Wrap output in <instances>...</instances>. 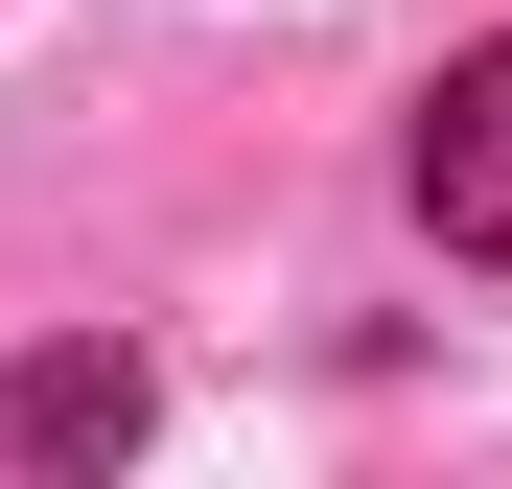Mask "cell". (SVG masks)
I'll list each match as a JSON object with an SVG mask.
<instances>
[{
    "label": "cell",
    "instance_id": "obj_2",
    "mask_svg": "<svg viewBox=\"0 0 512 489\" xmlns=\"http://www.w3.org/2000/svg\"><path fill=\"white\" fill-rule=\"evenodd\" d=\"M0 443H24V466H117L140 443V373L117 350H24V373H0Z\"/></svg>",
    "mask_w": 512,
    "mask_h": 489
},
{
    "label": "cell",
    "instance_id": "obj_1",
    "mask_svg": "<svg viewBox=\"0 0 512 489\" xmlns=\"http://www.w3.org/2000/svg\"><path fill=\"white\" fill-rule=\"evenodd\" d=\"M419 233L443 257H512V47H466L443 117H419Z\"/></svg>",
    "mask_w": 512,
    "mask_h": 489
}]
</instances>
